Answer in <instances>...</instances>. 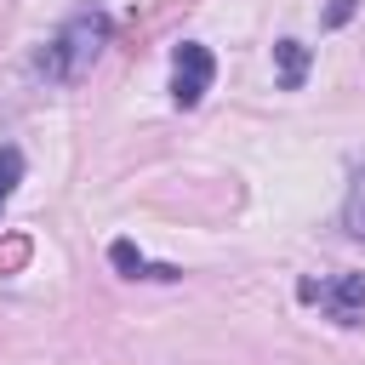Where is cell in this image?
I'll list each match as a JSON object with an SVG mask.
<instances>
[{"label": "cell", "instance_id": "6da1fadb", "mask_svg": "<svg viewBox=\"0 0 365 365\" xmlns=\"http://www.w3.org/2000/svg\"><path fill=\"white\" fill-rule=\"evenodd\" d=\"M103 40H108V23H103L97 11H86V17H74V23L46 46L40 68H46V74H57V80H80V68L103 51Z\"/></svg>", "mask_w": 365, "mask_h": 365}, {"label": "cell", "instance_id": "3957f363", "mask_svg": "<svg viewBox=\"0 0 365 365\" xmlns=\"http://www.w3.org/2000/svg\"><path fill=\"white\" fill-rule=\"evenodd\" d=\"M211 74H217L211 51L194 46V40H182V46L171 51V103H177V108H194V103L211 91Z\"/></svg>", "mask_w": 365, "mask_h": 365}, {"label": "cell", "instance_id": "7a4b0ae2", "mask_svg": "<svg viewBox=\"0 0 365 365\" xmlns=\"http://www.w3.org/2000/svg\"><path fill=\"white\" fill-rule=\"evenodd\" d=\"M297 297L302 302H314L325 319H336V325H359V314H365V274H331V279H302L297 285Z\"/></svg>", "mask_w": 365, "mask_h": 365}, {"label": "cell", "instance_id": "8992f818", "mask_svg": "<svg viewBox=\"0 0 365 365\" xmlns=\"http://www.w3.org/2000/svg\"><path fill=\"white\" fill-rule=\"evenodd\" d=\"M342 228H348V234L365 245V171L348 182V200H342Z\"/></svg>", "mask_w": 365, "mask_h": 365}, {"label": "cell", "instance_id": "277c9868", "mask_svg": "<svg viewBox=\"0 0 365 365\" xmlns=\"http://www.w3.org/2000/svg\"><path fill=\"white\" fill-rule=\"evenodd\" d=\"M108 257H114V268H120V274H131V279H177V268H154L131 240H114V245H108Z\"/></svg>", "mask_w": 365, "mask_h": 365}, {"label": "cell", "instance_id": "52a82bcc", "mask_svg": "<svg viewBox=\"0 0 365 365\" xmlns=\"http://www.w3.org/2000/svg\"><path fill=\"white\" fill-rule=\"evenodd\" d=\"M17 182H23V154H17V148H0V211H6V200L17 194Z\"/></svg>", "mask_w": 365, "mask_h": 365}, {"label": "cell", "instance_id": "5b68a950", "mask_svg": "<svg viewBox=\"0 0 365 365\" xmlns=\"http://www.w3.org/2000/svg\"><path fill=\"white\" fill-rule=\"evenodd\" d=\"M274 57H279V86H285V91H297V86H302V74H308V46H302V40H279V46H274Z\"/></svg>", "mask_w": 365, "mask_h": 365}, {"label": "cell", "instance_id": "ba28073f", "mask_svg": "<svg viewBox=\"0 0 365 365\" xmlns=\"http://www.w3.org/2000/svg\"><path fill=\"white\" fill-rule=\"evenodd\" d=\"M348 11H354V0H336L331 6V23H348Z\"/></svg>", "mask_w": 365, "mask_h": 365}]
</instances>
